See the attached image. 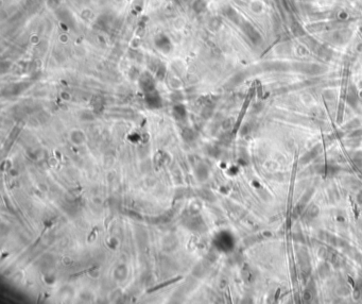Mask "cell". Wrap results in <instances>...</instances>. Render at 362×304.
Instances as JSON below:
<instances>
[{
	"label": "cell",
	"mask_w": 362,
	"mask_h": 304,
	"mask_svg": "<svg viewBox=\"0 0 362 304\" xmlns=\"http://www.w3.org/2000/svg\"><path fill=\"white\" fill-rule=\"evenodd\" d=\"M360 31H361V34H362V27L360 28Z\"/></svg>",
	"instance_id": "cell-20"
},
{
	"label": "cell",
	"mask_w": 362,
	"mask_h": 304,
	"mask_svg": "<svg viewBox=\"0 0 362 304\" xmlns=\"http://www.w3.org/2000/svg\"><path fill=\"white\" fill-rule=\"evenodd\" d=\"M140 85L143 90H152L154 87V82H153V79H152V77L149 75V73H145V75L141 77V80H140Z\"/></svg>",
	"instance_id": "cell-6"
},
{
	"label": "cell",
	"mask_w": 362,
	"mask_h": 304,
	"mask_svg": "<svg viewBox=\"0 0 362 304\" xmlns=\"http://www.w3.org/2000/svg\"><path fill=\"white\" fill-rule=\"evenodd\" d=\"M333 27L332 23H312L310 26L307 27V30L312 33H317V32H322L324 30H327L329 28Z\"/></svg>",
	"instance_id": "cell-5"
},
{
	"label": "cell",
	"mask_w": 362,
	"mask_h": 304,
	"mask_svg": "<svg viewBox=\"0 0 362 304\" xmlns=\"http://www.w3.org/2000/svg\"><path fill=\"white\" fill-rule=\"evenodd\" d=\"M241 29H242L243 32L245 33V35H247V37L250 38L251 41H252L253 44L257 45V44H259V43L261 41L262 39L261 35L259 34V32H258L250 23H243L242 25H241Z\"/></svg>",
	"instance_id": "cell-1"
},
{
	"label": "cell",
	"mask_w": 362,
	"mask_h": 304,
	"mask_svg": "<svg viewBox=\"0 0 362 304\" xmlns=\"http://www.w3.org/2000/svg\"><path fill=\"white\" fill-rule=\"evenodd\" d=\"M347 17H348V15H347V13H346V12H340V14H339V18L341 19V20H343V19H346Z\"/></svg>",
	"instance_id": "cell-17"
},
{
	"label": "cell",
	"mask_w": 362,
	"mask_h": 304,
	"mask_svg": "<svg viewBox=\"0 0 362 304\" xmlns=\"http://www.w3.org/2000/svg\"><path fill=\"white\" fill-rule=\"evenodd\" d=\"M252 8H253V10H254V11L258 12V11H260V10H261V4L259 3V2H254Z\"/></svg>",
	"instance_id": "cell-15"
},
{
	"label": "cell",
	"mask_w": 362,
	"mask_h": 304,
	"mask_svg": "<svg viewBox=\"0 0 362 304\" xmlns=\"http://www.w3.org/2000/svg\"><path fill=\"white\" fill-rule=\"evenodd\" d=\"M314 50H315V52H317V55L320 56L321 59H323V60L328 61V60H330V59H331L332 51L329 48H327L326 46L317 45V47L314 49Z\"/></svg>",
	"instance_id": "cell-4"
},
{
	"label": "cell",
	"mask_w": 362,
	"mask_h": 304,
	"mask_svg": "<svg viewBox=\"0 0 362 304\" xmlns=\"http://www.w3.org/2000/svg\"><path fill=\"white\" fill-rule=\"evenodd\" d=\"M319 151H320V146H317L315 148H314V149H312V150H311V152L307 153L306 155H305V156L303 158L302 162H303V163H308L310 160H312V158L315 156V154H317Z\"/></svg>",
	"instance_id": "cell-10"
},
{
	"label": "cell",
	"mask_w": 362,
	"mask_h": 304,
	"mask_svg": "<svg viewBox=\"0 0 362 304\" xmlns=\"http://www.w3.org/2000/svg\"><path fill=\"white\" fill-rule=\"evenodd\" d=\"M155 46L159 49L161 51L165 53H168L171 51L172 49V43L166 35L164 34H159L156 38H155Z\"/></svg>",
	"instance_id": "cell-3"
},
{
	"label": "cell",
	"mask_w": 362,
	"mask_h": 304,
	"mask_svg": "<svg viewBox=\"0 0 362 304\" xmlns=\"http://www.w3.org/2000/svg\"><path fill=\"white\" fill-rule=\"evenodd\" d=\"M351 36V31L349 29H342V30L333 31L330 34V39L336 44H344L346 43Z\"/></svg>",
	"instance_id": "cell-2"
},
{
	"label": "cell",
	"mask_w": 362,
	"mask_h": 304,
	"mask_svg": "<svg viewBox=\"0 0 362 304\" xmlns=\"http://www.w3.org/2000/svg\"><path fill=\"white\" fill-rule=\"evenodd\" d=\"M347 101L351 105H354L356 106L357 104V101H358V96H357V93H356V90H355L354 87H351V90L348 92V95H347Z\"/></svg>",
	"instance_id": "cell-8"
},
{
	"label": "cell",
	"mask_w": 362,
	"mask_h": 304,
	"mask_svg": "<svg viewBox=\"0 0 362 304\" xmlns=\"http://www.w3.org/2000/svg\"><path fill=\"white\" fill-rule=\"evenodd\" d=\"M358 51L359 52H362V44H359L358 45Z\"/></svg>",
	"instance_id": "cell-19"
},
{
	"label": "cell",
	"mask_w": 362,
	"mask_h": 304,
	"mask_svg": "<svg viewBox=\"0 0 362 304\" xmlns=\"http://www.w3.org/2000/svg\"><path fill=\"white\" fill-rule=\"evenodd\" d=\"M291 30L292 32H293V34L296 35V36H303V35L305 34V31H304V29L302 28V26L299 25V23L295 21V20L291 25Z\"/></svg>",
	"instance_id": "cell-9"
},
{
	"label": "cell",
	"mask_w": 362,
	"mask_h": 304,
	"mask_svg": "<svg viewBox=\"0 0 362 304\" xmlns=\"http://www.w3.org/2000/svg\"><path fill=\"white\" fill-rule=\"evenodd\" d=\"M205 5H206V3H205V1H204V0H195V1H194V3H193L194 11H197V12L200 13V12H202L204 9H205Z\"/></svg>",
	"instance_id": "cell-11"
},
{
	"label": "cell",
	"mask_w": 362,
	"mask_h": 304,
	"mask_svg": "<svg viewBox=\"0 0 362 304\" xmlns=\"http://www.w3.org/2000/svg\"><path fill=\"white\" fill-rule=\"evenodd\" d=\"M354 160H355L356 163H358V164H362V152H357V153L355 154Z\"/></svg>",
	"instance_id": "cell-12"
},
{
	"label": "cell",
	"mask_w": 362,
	"mask_h": 304,
	"mask_svg": "<svg viewBox=\"0 0 362 304\" xmlns=\"http://www.w3.org/2000/svg\"><path fill=\"white\" fill-rule=\"evenodd\" d=\"M358 201H359V203H361V204H362V190H361V192H360V194H359V196H358Z\"/></svg>",
	"instance_id": "cell-18"
},
{
	"label": "cell",
	"mask_w": 362,
	"mask_h": 304,
	"mask_svg": "<svg viewBox=\"0 0 362 304\" xmlns=\"http://www.w3.org/2000/svg\"><path fill=\"white\" fill-rule=\"evenodd\" d=\"M357 126H359V121L357 119L354 120V121H351V122H349V124H347V127H348V128H351V127L354 128V127H357Z\"/></svg>",
	"instance_id": "cell-16"
},
{
	"label": "cell",
	"mask_w": 362,
	"mask_h": 304,
	"mask_svg": "<svg viewBox=\"0 0 362 304\" xmlns=\"http://www.w3.org/2000/svg\"><path fill=\"white\" fill-rule=\"evenodd\" d=\"M297 52H299V54L305 55V54H307V53H308V51L306 50V48H305V47H301V46H299V48H297Z\"/></svg>",
	"instance_id": "cell-14"
},
{
	"label": "cell",
	"mask_w": 362,
	"mask_h": 304,
	"mask_svg": "<svg viewBox=\"0 0 362 304\" xmlns=\"http://www.w3.org/2000/svg\"><path fill=\"white\" fill-rule=\"evenodd\" d=\"M304 300L306 301V302L311 300V293H310L309 290H306L305 293H304Z\"/></svg>",
	"instance_id": "cell-13"
},
{
	"label": "cell",
	"mask_w": 362,
	"mask_h": 304,
	"mask_svg": "<svg viewBox=\"0 0 362 304\" xmlns=\"http://www.w3.org/2000/svg\"><path fill=\"white\" fill-rule=\"evenodd\" d=\"M224 13H225L226 17L231 19V21H234V23H239V16H238V14L236 13V11L233 8H231V7H227V8L224 10Z\"/></svg>",
	"instance_id": "cell-7"
}]
</instances>
